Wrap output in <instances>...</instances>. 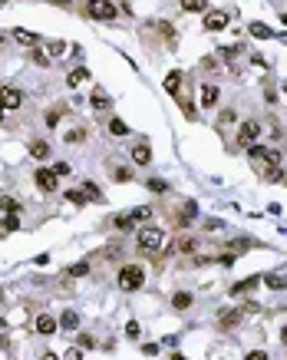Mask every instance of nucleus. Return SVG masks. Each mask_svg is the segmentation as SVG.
<instances>
[{
	"label": "nucleus",
	"instance_id": "f257e3e1",
	"mask_svg": "<svg viewBox=\"0 0 287 360\" xmlns=\"http://www.w3.org/2000/svg\"><path fill=\"white\" fill-rule=\"evenodd\" d=\"M136 245H139L142 255H155V251H162V245H165V232H162V228H142Z\"/></svg>",
	"mask_w": 287,
	"mask_h": 360
},
{
	"label": "nucleus",
	"instance_id": "f03ea898",
	"mask_svg": "<svg viewBox=\"0 0 287 360\" xmlns=\"http://www.w3.org/2000/svg\"><path fill=\"white\" fill-rule=\"evenodd\" d=\"M145 284V271L139 268V264H122L119 271V288L122 291H139Z\"/></svg>",
	"mask_w": 287,
	"mask_h": 360
},
{
	"label": "nucleus",
	"instance_id": "7ed1b4c3",
	"mask_svg": "<svg viewBox=\"0 0 287 360\" xmlns=\"http://www.w3.org/2000/svg\"><path fill=\"white\" fill-rule=\"evenodd\" d=\"M261 139V126H257L254 119H247V122H241V129H238V145H244V149H251V145Z\"/></svg>",
	"mask_w": 287,
	"mask_h": 360
},
{
	"label": "nucleus",
	"instance_id": "20e7f679",
	"mask_svg": "<svg viewBox=\"0 0 287 360\" xmlns=\"http://www.w3.org/2000/svg\"><path fill=\"white\" fill-rule=\"evenodd\" d=\"M86 10H89V17H96V20H116V7H112L109 0H89Z\"/></svg>",
	"mask_w": 287,
	"mask_h": 360
},
{
	"label": "nucleus",
	"instance_id": "39448f33",
	"mask_svg": "<svg viewBox=\"0 0 287 360\" xmlns=\"http://www.w3.org/2000/svg\"><path fill=\"white\" fill-rule=\"evenodd\" d=\"M33 182H37L40 192H56V172L53 168H37V172H33Z\"/></svg>",
	"mask_w": 287,
	"mask_h": 360
},
{
	"label": "nucleus",
	"instance_id": "423d86ee",
	"mask_svg": "<svg viewBox=\"0 0 287 360\" xmlns=\"http://www.w3.org/2000/svg\"><path fill=\"white\" fill-rule=\"evenodd\" d=\"M0 103H4V109H20L24 106V93L17 86H4L0 89Z\"/></svg>",
	"mask_w": 287,
	"mask_h": 360
},
{
	"label": "nucleus",
	"instance_id": "0eeeda50",
	"mask_svg": "<svg viewBox=\"0 0 287 360\" xmlns=\"http://www.w3.org/2000/svg\"><path fill=\"white\" fill-rule=\"evenodd\" d=\"M224 27H228V14H224V10H208L205 14V30L218 33V30H224Z\"/></svg>",
	"mask_w": 287,
	"mask_h": 360
},
{
	"label": "nucleus",
	"instance_id": "6e6552de",
	"mask_svg": "<svg viewBox=\"0 0 287 360\" xmlns=\"http://www.w3.org/2000/svg\"><path fill=\"white\" fill-rule=\"evenodd\" d=\"M238 320H241V311L238 307H224V311H218V327L221 330H231V327H238Z\"/></svg>",
	"mask_w": 287,
	"mask_h": 360
},
{
	"label": "nucleus",
	"instance_id": "1a4fd4ad",
	"mask_svg": "<svg viewBox=\"0 0 287 360\" xmlns=\"http://www.w3.org/2000/svg\"><path fill=\"white\" fill-rule=\"evenodd\" d=\"M261 281H264L261 274H251V278H244V281H234V284H231L228 291H231V297H234V294H247V291H251V288H257Z\"/></svg>",
	"mask_w": 287,
	"mask_h": 360
},
{
	"label": "nucleus",
	"instance_id": "9d476101",
	"mask_svg": "<svg viewBox=\"0 0 287 360\" xmlns=\"http://www.w3.org/2000/svg\"><path fill=\"white\" fill-rule=\"evenodd\" d=\"M218 96H221V89H218V86H211V83H205V86H201V106H205V109H215V106H218Z\"/></svg>",
	"mask_w": 287,
	"mask_h": 360
},
{
	"label": "nucleus",
	"instance_id": "9b49d317",
	"mask_svg": "<svg viewBox=\"0 0 287 360\" xmlns=\"http://www.w3.org/2000/svg\"><path fill=\"white\" fill-rule=\"evenodd\" d=\"M264 284L271 291H287V271H271V274H264Z\"/></svg>",
	"mask_w": 287,
	"mask_h": 360
},
{
	"label": "nucleus",
	"instance_id": "f8f14e48",
	"mask_svg": "<svg viewBox=\"0 0 287 360\" xmlns=\"http://www.w3.org/2000/svg\"><path fill=\"white\" fill-rule=\"evenodd\" d=\"M129 155H132V162H136V165H149V162H152V149H149V142H139Z\"/></svg>",
	"mask_w": 287,
	"mask_h": 360
},
{
	"label": "nucleus",
	"instance_id": "ddd939ff",
	"mask_svg": "<svg viewBox=\"0 0 287 360\" xmlns=\"http://www.w3.org/2000/svg\"><path fill=\"white\" fill-rule=\"evenodd\" d=\"M14 40L24 43V47H37V43H40V37H37V33H30V30H24V27H17V30H14Z\"/></svg>",
	"mask_w": 287,
	"mask_h": 360
},
{
	"label": "nucleus",
	"instance_id": "4468645a",
	"mask_svg": "<svg viewBox=\"0 0 287 360\" xmlns=\"http://www.w3.org/2000/svg\"><path fill=\"white\" fill-rule=\"evenodd\" d=\"M178 86H182V73H178V70H172V73L165 76V93L178 99Z\"/></svg>",
	"mask_w": 287,
	"mask_h": 360
},
{
	"label": "nucleus",
	"instance_id": "2eb2a0df",
	"mask_svg": "<svg viewBox=\"0 0 287 360\" xmlns=\"http://www.w3.org/2000/svg\"><path fill=\"white\" fill-rule=\"evenodd\" d=\"M56 327H60V320H53L50 314H40V317H37V334H53Z\"/></svg>",
	"mask_w": 287,
	"mask_h": 360
},
{
	"label": "nucleus",
	"instance_id": "dca6fc26",
	"mask_svg": "<svg viewBox=\"0 0 287 360\" xmlns=\"http://www.w3.org/2000/svg\"><path fill=\"white\" fill-rule=\"evenodd\" d=\"M30 155H33L37 162L50 159V142H43V139H37V142H30Z\"/></svg>",
	"mask_w": 287,
	"mask_h": 360
},
{
	"label": "nucleus",
	"instance_id": "f3484780",
	"mask_svg": "<svg viewBox=\"0 0 287 360\" xmlns=\"http://www.w3.org/2000/svg\"><path fill=\"white\" fill-rule=\"evenodd\" d=\"M195 215H198V205H195V202L188 199V202L182 205V212H178V225H188V222H191Z\"/></svg>",
	"mask_w": 287,
	"mask_h": 360
},
{
	"label": "nucleus",
	"instance_id": "a211bd4d",
	"mask_svg": "<svg viewBox=\"0 0 287 360\" xmlns=\"http://www.w3.org/2000/svg\"><path fill=\"white\" fill-rule=\"evenodd\" d=\"M89 80V70L86 66H76V70H70V76H66V83L70 86H80V83H86Z\"/></svg>",
	"mask_w": 287,
	"mask_h": 360
},
{
	"label": "nucleus",
	"instance_id": "6ab92c4d",
	"mask_svg": "<svg viewBox=\"0 0 287 360\" xmlns=\"http://www.w3.org/2000/svg\"><path fill=\"white\" fill-rule=\"evenodd\" d=\"M60 327H63V330H76V327H80V314H76V311H63Z\"/></svg>",
	"mask_w": 287,
	"mask_h": 360
},
{
	"label": "nucleus",
	"instance_id": "aec40b11",
	"mask_svg": "<svg viewBox=\"0 0 287 360\" xmlns=\"http://www.w3.org/2000/svg\"><path fill=\"white\" fill-rule=\"evenodd\" d=\"M112 225H116L119 232H132V228H136V218H132V215H116V218H112Z\"/></svg>",
	"mask_w": 287,
	"mask_h": 360
},
{
	"label": "nucleus",
	"instance_id": "412c9836",
	"mask_svg": "<svg viewBox=\"0 0 287 360\" xmlns=\"http://www.w3.org/2000/svg\"><path fill=\"white\" fill-rule=\"evenodd\" d=\"M182 10H188V14H205L208 0H182Z\"/></svg>",
	"mask_w": 287,
	"mask_h": 360
},
{
	"label": "nucleus",
	"instance_id": "4be33fe9",
	"mask_svg": "<svg viewBox=\"0 0 287 360\" xmlns=\"http://www.w3.org/2000/svg\"><path fill=\"white\" fill-rule=\"evenodd\" d=\"M89 103H93V106H96V109H106V106H109V96H106L103 89L96 86V89H93V96H89Z\"/></svg>",
	"mask_w": 287,
	"mask_h": 360
},
{
	"label": "nucleus",
	"instance_id": "5701e85b",
	"mask_svg": "<svg viewBox=\"0 0 287 360\" xmlns=\"http://www.w3.org/2000/svg\"><path fill=\"white\" fill-rule=\"evenodd\" d=\"M172 304H175V311H185V307H191V294L188 291H178V294L172 297Z\"/></svg>",
	"mask_w": 287,
	"mask_h": 360
},
{
	"label": "nucleus",
	"instance_id": "b1692460",
	"mask_svg": "<svg viewBox=\"0 0 287 360\" xmlns=\"http://www.w3.org/2000/svg\"><path fill=\"white\" fill-rule=\"evenodd\" d=\"M83 192H86V199L103 202V192H99V185H96V182H83Z\"/></svg>",
	"mask_w": 287,
	"mask_h": 360
},
{
	"label": "nucleus",
	"instance_id": "393cba45",
	"mask_svg": "<svg viewBox=\"0 0 287 360\" xmlns=\"http://www.w3.org/2000/svg\"><path fill=\"white\" fill-rule=\"evenodd\" d=\"M109 132H112V136H129V126L122 119H112L109 122Z\"/></svg>",
	"mask_w": 287,
	"mask_h": 360
},
{
	"label": "nucleus",
	"instance_id": "a878e982",
	"mask_svg": "<svg viewBox=\"0 0 287 360\" xmlns=\"http://www.w3.org/2000/svg\"><path fill=\"white\" fill-rule=\"evenodd\" d=\"M66 199H70L76 208H80V205H86V192H80V189H70V192H66Z\"/></svg>",
	"mask_w": 287,
	"mask_h": 360
},
{
	"label": "nucleus",
	"instance_id": "bb28decb",
	"mask_svg": "<svg viewBox=\"0 0 287 360\" xmlns=\"http://www.w3.org/2000/svg\"><path fill=\"white\" fill-rule=\"evenodd\" d=\"M251 33H254V37H261V40L274 37V30H271V27H264V24H251Z\"/></svg>",
	"mask_w": 287,
	"mask_h": 360
},
{
	"label": "nucleus",
	"instance_id": "cd10ccee",
	"mask_svg": "<svg viewBox=\"0 0 287 360\" xmlns=\"http://www.w3.org/2000/svg\"><path fill=\"white\" fill-rule=\"evenodd\" d=\"M47 50H50V56H60V53H66V43L63 40H50Z\"/></svg>",
	"mask_w": 287,
	"mask_h": 360
},
{
	"label": "nucleus",
	"instance_id": "c85d7f7f",
	"mask_svg": "<svg viewBox=\"0 0 287 360\" xmlns=\"http://www.w3.org/2000/svg\"><path fill=\"white\" fill-rule=\"evenodd\" d=\"M0 208H4L7 215H17V212H20V205H17L14 199H0Z\"/></svg>",
	"mask_w": 287,
	"mask_h": 360
},
{
	"label": "nucleus",
	"instance_id": "c756f323",
	"mask_svg": "<svg viewBox=\"0 0 287 360\" xmlns=\"http://www.w3.org/2000/svg\"><path fill=\"white\" fill-rule=\"evenodd\" d=\"M86 271H89V264L83 261V264H73V268H70V271H66V274H70V278H83V274H86Z\"/></svg>",
	"mask_w": 287,
	"mask_h": 360
},
{
	"label": "nucleus",
	"instance_id": "7c9ffc66",
	"mask_svg": "<svg viewBox=\"0 0 287 360\" xmlns=\"http://www.w3.org/2000/svg\"><path fill=\"white\" fill-rule=\"evenodd\" d=\"M178 106H182V112H185V119H195V106H191L188 99H182V96H178Z\"/></svg>",
	"mask_w": 287,
	"mask_h": 360
},
{
	"label": "nucleus",
	"instance_id": "2f4dec72",
	"mask_svg": "<svg viewBox=\"0 0 287 360\" xmlns=\"http://www.w3.org/2000/svg\"><path fill=\"white\" fill-rule=\"evenodd\" d=\"M17 228H20V218H17V215L4 218V232H17Z\"/></svg>",
	"mask_w": 287,
	"mask_h": 360
},
{
	"label": "nucleus",
	"instance_id": "473e14b6",
	"mask_svg": "<svg viewBox=\"0 0 287 360\" xmlns=\"http://www.w3.org/2000/svg\"><path fill=\"white\" fill-rule=\"evenodd\" d=\"M132 218H136V222H149V218H152V208H136V212H132Z\"/></svg>",
	"mask_w": 287,
	"mask_h": 360
},
{
	"label": "nucleus",
	"instance_id": "72a5a7b5",
	"mask_svg": "<svg viewBox=\"0 0 287 360\" xmlns=\"http://www.w3.org/2000/svg\"><path fill=\"white\" fill-rule=\"evenodd\" d=\"M145 185H149V192H165V189H168V185L162 182V178H149Z\"/></svg>",
	"mask_w": 287,
	"mask_h": 360
},
{
	"label": "nucleus",
	"instance_id": "f704fd0d",
	"mask_svg": "<svg viewBox=\"0 0 287 360\" xmlns=\"http://www.w3.org/2000/svg\"><path fill=\"white\" fill-rule=\"evenodd\" d=\"M112 175H116V182H132V172H129V168H116Z\"/></svg>",
	"mask_w": 287,
	"mask_h": 360
},
{
	"label": "nucleus",
	"instance_id": "c9c22d12",
	"mask_svg": "<svg viewBox=\"0 0 287 360\" xmlns=\"http://www.w3.org/2000/svg\"><path fill=\"white\" fill-rule=\"evenodd\" d=\"M30 60H33V63H40V66H47V63H50V56H47V53H40V50H33Z\"/></svg>",
	"mask_w": 287,
	"mask_h": 360
},
{
	"label": "nucleus",
	"instance_id": "e433bc0d",
	"mask_svg": "<svg viewBox=\"0 0 287 360\" xmlns=\"http://www.w3.org/2000/svg\"><path fill=\"white\" fill-rule=\"evenodd\" d=\"M228 122H234V109H224L221 116H218V126H228Z\"/></svg>",
	"mask_w": 287,
	"mask_h": 360
},
{
	"label": "nucleus",
	"instance_id": "4c0bfd02",
	"mask_svg": "<svg viewBox=\"0 0 287 360\" xmlns=\"http://www.w3.org/2000/svg\"><path fill=\"white\" fill-rule=\"evenodd\" d=\"M238 50H241V47H224V60H228V63H234V60H238Z\"/></svg>",
	"mask_w": 287,
	"mask_h": 360
},
{
	"label": "nucleus",
	"instance_id": "58836bf2",
	"mask_svg": "<svg viewBox=\"0 0 287 360\" xmlns=\"http://www.w3.org/2000/svg\"><path fill=\"white\" fill-rule=\"evenodd\" d=\"M63 360H83V350L80 347H70V350H66V357Z\"/></svg>",
	"mask_w": 287,
	"mask_h": 360
},
{
	"label": "nucleus",
	"instance_id": "ea45409f",
	"mask_svg": "<svg viewBox=\"0 0 287 360\" xmlns=\"http://www.w3.org/2000/svg\"><path fill=\"white\" fill-rule=\"evenodd\" d=\"M83 139H86V132H80V129H76V132H66V142H83Z\"/></svg>",
	"mask_w": 287,
	"mask_h": 360
},
{
	"label": "nucleus",
	"instance_id": "a19ab883",
	"mask_svg": "<svg viewBox=\"0 0 287 360\" xmlns=\"http://www.w3.org/2000/svg\"><path fill=\"white\" fill-rule=\"evenodd\" d=\"M244 360H271V357H267V353H264V350H251V353H247Z\"/></svg>",
	"mask_w": 287,
	"mask_h": 360
},
{
	"label": "nucleus",
	"instance_id": "79ce46f5",
	"mask_svg": "<svg viewBox=\"0 0 287 360\" xmlns=\"http://www.w3.org/2000/svg\"><path fill=\"white\" fill-rule=\"evenodd\" d=\"M178 251H195V241H191V238H185V241H178Z\"/></svg>",
	"mask_w": 287,
	"mask_h": 360
},
{
	"label": "nucleus",
	"instance_id": "37998d69",
	"mask_svg": "<svg viewBox=\"0 0 287 360\" xmlns=\"http://www.w3.org/2000/svg\"><path fill=\"white\" fill-rule=\"evenodd\" d=\"M126 334L129 337H139V324H136V320H129V324H126Z\"/></svg>",
	"mask_w": 287,
	"mask_h": 360
},
{
	"label": "nucleus",
	"instance_id": "c03bdc74",
	"mask_svg": "<svg viewBox=\"0 0 287 360\" xmlns=\"http://www.w3.org/2000/svg\"><path fill=\"white\" fill-rule=\"evenodd\" d=\"M218 261H221V264H224V268H231V264H234V261H238V255H221V258H218Z\"/></svg>",
	"mask_w": 287,
	"mask_h": 360
},
{
	"label": "nucleus",
	"instance_id": "a18cd8bd",
	"mask_svg": "<svg viewBox=\"0 0 287 360\" xmlns=\"http://www.w3.org/2000/svg\"><path fill=\"white\" fill-rule=\"evenodd\" d=\"M142 353H145V357H155V353H159V344H145Z\"/></svg>",
	"mask_w": 287,
	"mask_h": 360
},
{
	"label": "nucleus",
	"instance_id": "49530a36",
	"mask_svg": "<svg viewBox=\"0 0 287 360\" xmlns=\"http://www.w3.org/2000/svg\"><path fill=\"white\" fill-rule=\"evenodd\" d=\"M80 347H86V350H89V347H96V340H93L89 334H83V337H80Z\"/></svg>",
	"mask_w": 287,
	"mask_h": 360
},
{
	"label": "nucleus",
	"instance_id": "de8ad7c7",
	"mask_svg": "<svg viewBox=\"0 0 287 360\" xmlns=\"http://www.w3.org/2000/svg\"><path fill=\"white\" fill-rule=\"evenodd\" d=\"M53 172H56V175H70V165H66V162H60V165H56Z\"/></svg>",
	"mask_w": 287,
	"mask_h": 360
},
{
	"label": "nucleus",
	"instance_id": "09e8293b",
	"mask_svg": "<svg viewBox=\"0 0 287 360\" xmlns=\"http://www.w3.org/2000/svg\"><path fill=\"white\" fill-rule=\"evenodd\" d=\"M40 360H60L56 353H40Z\"/></svg>",
	"mask_w": 287,
	"mask_h": 360
},
{
	"label": "nucleus",
	"instance_id": "8fccbe9b",
	"mask_svg": "<svg viewBox=\"0 0 287 360\" xmlns=\"http://www.w3.org/2000/svg\"><path fill=\"white\" fill-rule=\"evenodd\" d=\"M50 4H60V7H70V0H50Z\"/></svg>",
	"mask_w": 287,
	"mask_h": 360
},
{
	"label": "nucleus",
	"instance_id": "3c124183",
	"mask_svg": "<svg viewBox=\"0 0 287 360\" xmlns=\"http://www.w3.org/2000/svg\"><path fill=\"white\" fill-rule=\"evenodd\" d=\"M280 340H284V347H287V324H284V330H280Z\"/></svg>",
	"mask_w": 287,
	"mask_h": 360
},
{
	"label": "nucleus",
	"instance_id": "603ef678",
	"mask_svg": "<svg viewBox=\"0 0 287 360\" xmlns=\"http://www.w3.org/2000/svg\"><path fill=\"white\" fill-rule=\"evenodd\" d=\"M4 327H7V320H4V317H0V330H4Z\"/></svg>",
	"mask_w": 287,
	"mask_h": 360
},
{
	"label": "nucleus",
	"instance_id": "864d4df0",
	"mask_svg": "<svg viewBox=\"0 0 287 360\" xmlns=\"http://www.w3.org/2000/svg\"><path fill=\"white\" fill-rule=\"evenodd\" d=\"M172 360H188V357H178V353H175V357H172Z\"/></svg>",
	"mask_w": 287,
	"mask_h": 360
},
{
	"label": "nucleus",
	"instance_id": "5fc2aeb1",
	"mask_svg": "<svg viewBox=\"0 0 287 360\" xmlns=\"http://www.w3.org/2000/svg\"><path fill=\"white\" fill-rule=\"evenodd\" d=\"M0 119H4V103H0Z\"/></svg>",
	"mask_w": 287,
	"mask_h": 360
},
{
	"label": "nucleus",
	"instance_id": "6e6d98bb",
	"mask_svg": "<svg viewBox=\"0 0 287 360\" xmlns=\"http://www.w3.org/2000/svg\"><path fill=\"white\" fill-rule=\"evenodd\" d=\"M0 43H4V33H0Z\"/></svg>",
	"mask_w": 287,
	"mask_h": 360
},
{
	"label": "nucleus",
	"instance_id": "4d7b16f0",
	"mask_svg": "<svg viewBox=\"0 0 287 360\" xmlns=\"http://www.w3.org/2000/svg\"><path fill=\"white\" fill-rule=\"evenodd\" d=\"M284 96H287V86H284Z\"/></svg>",
	"mask_w": 287,
	"mask_h": 360
},
{
	"label": "nucleus",
	"instance_id": "13d9d810",
	"mask_svg": "<svg viewBox=\"0 0 287 360\" xmlns=\"http://www.w3.org/2000/svg\"><path fill=\"white\" fill-rule=\"evenodd\" d=\"M0 4H4V0H0Z\"/></svg>",
	"mask_w": 287,
	"mask_h": 360
}]
</instances>
